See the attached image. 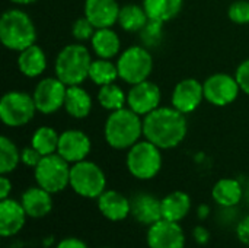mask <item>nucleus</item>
I'll return each instance as SVG.
<instances>
[{
	"label": "nucleus",
	"mask_w": 249,
	"mask_h": 248,
	"mask_svg": "<svg viewBox=\"0 0 249 248\" xmlns=\"http://www.w3.org/2000/svg\"><path fill=\"white\" fill-rule=\"evenodd\" d=\"M212 197L220 208H236L244 199V187L236 178H220L212 189Z\"/></svg>",
	"instance_id": "5701e85b"
},
{
	"label": "nucleus",
	"mask_w": 249,
	"mask_h": 248,
	"mask_svg": "<svg viewBox=\"0 0 249 248\" xmlns=\"http://www.w3.org/2000/svg\"><path fill=\"white\" fill-rule=\"evenodd\" d=\"M96 200L101 215L111 222H121L131 215V202L117 190H105Z\"/></svg>",
	"instance_id": "a211bd4d"
},
{
	"label": "nucleus",
	"mask_w": 249,
	"mask_h": 248,
	"mask_svg": "<svg viewBox=\"0 0 249 248\" xmlns=\"http://www.w3.org/2000/svg\"><path fill=\"white\" fill-rule=\"evenodd\" d=\"M105 142L115 151H128L143 136V118L128 107L111 111L104 126Z\"/></svg>",
	"instance_id": "f03ea898"
},
{
	"label": "nucleus",
	"mask_w": 249,
	"mask_h": 248,
	"mask_svg": "<svg viewBox=\"0 0 249 248\" xmlns=\"http://www.w3.org/2000/svg\"><path fill=\"white\" fill-rule=\"evenodd\" d=\"M18 69L23 76L29 79L41 76L47 69V56L44 50L39 45L32 44L31 47L19 51Z\"/></svg>",
	"instance_id": "4be33fe9"
},
{
	"label": "nucleus",
	"mask_w": 249,
	"mask_h": 248,
	"mask_svg": "<svg viewBox=\"0 0 249 248\" xmlns=\"http://www.w3.org/2000/svg\"><path fill=\"white\" fill-rule=\"evenodd\" d=\"M102 248H109V247H102Z\"/></svg>",
	"instance_id": "c03bdc74"
},
{
	"label": "nucleus",
	"mask_w": 249,
	"mask_h": 248,
	"mask_svg": "<svg viewBox=\"0 0 249 248\" xmlns=\"http://www.w3.org/2000/svg\"><path fill=\"white\" fill-rule=\"evenodd\" d=\"M162 149L153 145L149 140H139L136 145H133L125 158V165L128 172L142 181H147L155 178L163 164L162 158Z\"/></svg>",
	"instance_id": "39448f33"
},
{
	"label": "nucleus",
	"mask_w": 249,
	"mask_h": 248,
	"mask_svg": "<svg viewBox=\"0 0 249 248\" xmlns=\"http://www.w3.org/2000/svg\"><path fill=\"white\" fill-rule=\"evenodd\" d=\"M20 203L28 215L32 219L45 218L53 210V196L50 191L44 190L38 184L26 189L20 196Z\"/></svg>",
	"instance_id": "aec40b11"
},
{
	"label": "nucleus",
	"mask_w": 249,
	"mask_h": 248,
	"mask_svg": "<svg viewBox=\"0 0 249 248\" xmlns=\"http://www.w3.org/2000/svg\"><path fill=\"white\" fill-rule=\"evenodd\" d=\"M92 142L89 136L79 129H67L60 133L57 153L70 165L85 161L90 153Z\"/></svg>",
	"instance_id": "4468645a"
},
{
	"label": "nucleus",
	"mask_w": 249,
	"mask_h": 248,
	"mask_svg": "<svg viewBox=\"0 0 249 248\" xmlns=\"http://www.w3.org/2000/svg\"><path fill=\"white\" fill-rule=\"evenodd\" d=\"M235 77H236V80L239 83L241 91L245 92L249 96V58L244 60L238 66V69L235 72Z\"/></svg>",
	"instance_id": "c9c22d12"
},
{
	"label": "nucleus",
	"mask_w": 249,
	"mask_h": 248,
	"mask_svg": "<svg viewBox=\"0 0 249 248\" xmlns=\"http://www.w3.org/2000/svg\"><path fill=\"white\" fill-rule=\"evenodd\" d=\"M228 16L233 23L248 25L249 23V0H236L228 9Z\"/></svg>",
	"instance_id": "72a5a7b5"
},
{
	"label": "nucleus",
	"mask_w": 249,
	"mask_h": 248,
	"mask_svg": "<svg viewBox=\"0 0 249 248\" xmlns=\"http://www.w3.org/2000/svg\"><path fill=\"white\" fill-rule=\"evenodd\" d=\"M118 77V69L117 63H112L107 58H96L92 61L89 69V79L98 85L104 86L108 83H114Z\"/></svg>",
	"instance_id": "c756f323"
},
{
	"label": "nucleus",
	"mask_w": 249,
	"mask_h": 248,
	"mask_svg": "<svg viewBox=\"0 0 249 248\" xmlns=\"http://www.w3.org/2000/svg\"><path fill=\"white\" fill-rule=\"evenodd\" d=\"M160 101H162L160 88L149 79L131 85V88L127 92V107L142 117L159 108Z\"/></svg>",
	"instance_id": "f8f14e48"
},
{
	"label": "nucleus",
	"mask_w": 249,
	"mask_h": 248,
	"mask_svg": "<svg viewBox=\"0 0 249 248\" xmlns=\"http://www.w3.org/2000/svg\"><path fill=\"white\" fill-rule=\"evenodd\" d=\"M9 1H12L13 4H18V6H26V4L34 3L35 0H9Z\"/></svg>",
	"instance_id": "79ce46f5"
},
{
	"label": "nucleus",
	"mask_w": 249,
	"mask_h": 248,
	"mask_svg": "<svg viewBox=\"0 0 249 248\" xmlns=\"http://www.w3.org/2000/svg\"><path fill=\"white\" fill-rule=\"evenodd\" d=\"M58 140H60V134L55 132V129L50 126H41L34 132L31 137V146L35 148L42 156H47V155L57 153Z\"/></svg>",
	"instance_id": "cd10ccee"
},
{
	"label": "nucleus",
	"mask_w": 249,
	"mask_h": 248,
	"mask_svg": "<svg viewBox=\"0 0 249 248\" xmlns=\"http://www.w3.org/2000/svg\"><path fill=\"white\" fill-rule=\"evenodd\" d=\"M20 164V151L7 136L0 137V174H12Z\"/></svg>",
	"instance_id": "7c9ffc66"
},
{
	"label": "nucleus",
	"mask_w": 249,
	"mask_h": 248,
	"mask_svg": "<svg viewBox=\"0 0 249 248\" xmlns=\"http://www.w3.org/2000/svg\"><path fill=\"white\" fill-rule=\"evenodd\" d=\"M185 114L171 107H159L143 117V137L162 151L174 149L187 136Z\"/></svg>",
	"instance_id": "f257e3e1"
},
{
	"label": "nucleus",
	"mask_w": 249,
	"mask_h": 248,
	"mask_svg": "<svg viewBox=\"0 0 249 248\" xmlns=\"http://www.w3.org/2000/svg\"><path fill=\"white\" fill-rule=\"evenodd\" d=\"M118 77L131 85L147 80L153 72V57L144 45H131L120 53L117 58Z\"/></svg>",
	"instance_id": "423d86ee"
},
{
	"label": "nucleus",
	"mask_w": 249,
	"mask_h": 248,
	"mask_svg": "<svg viewBox=\"0 0 249 248\" xmlns=\"http://www.w3.org/2000/svg\"><path fill=\"white\" fill-rule=\"evenodd\" d=\"M184 0H143L142 6L150 20L169 22L182 10Z\"/></svg>",
	"instance_id": "a878e982"
},
{
	"label": "nucleus",
	"mask_w": 249,
	"mask_h": 248,
	"mask_svg": "<svg viewBox=\"0 0 249 248\" xmlns=\"http://www.w3.org/2000/svg\"><path fill=\"white\" fill-rule=\"evenodd\" d=\"M98 102L107 111H117L127 105V94L115 82L99 86Z\"/></svg>",
	"instance_id": "c85d7f7f"
},
{
	"label": "nucleus",
	"mask_w": 249,
	"mask_h": 248,
	"mask_svg": "<svg viewBox=\"0 0 249 248\" xmlns=\"http://www.w3.org/2000/svg\"><path fill=\"white\" fill-rule=\"evenodd\" d=\"M147 22H149L147 13L140 4L130 3V4H124L120 9L117 23L125 32H140Z\"/></svg>",
	"instance_id": "bb28decb"
},
{
	"label": "nucleus",
	"mask_w": 249,
	"mask_h": 248,
	"mask_svg": "<svg viewBox=\"0 0 249 248\" xmlns=\"http://www.w3.org/2000/svg\"><path fill=\"white\" fill-rule=\"evenodd\" d=\"M0 41L12 51H22L36 41V28L22 9H7L0 16Z\"/></svg>",
	"instance_id": "20e7f679"
},
{
	"label": "nucleus",
	"mask_w": 249,
	"mask_h": 248,
	"mask_svg": "<svg viewBox=\"0 0 249 248\" xmlns=\"http://www.w3.org/2000/svg\"><path fill=\"white\" fill-rule=\"evenodd\" d=\"M204 99L203 83L194 77H187L178 82L171 95V104L182 114L194 113Z\"/></svg>",
	"instance_id": "2eb2a0df"
},
{
	"label": "nucleus",
	"mask_w": 249,
	"mask_h": 248,
	"mask_svg": "<svg viewBox=\"0 0 249 248\" xmlns=\"http://www.w3.org/2000/svg\"><path fill=\"white\" fill-rule=\"evenodd\" d=\"M70 189L83 199H98L107 190L105 172L92 161L76 162L70 170Z\"/></svg>",
	"instance_id": "0eeeda50"
},
{
	"label": "nucleus",
	"mask_w": 249,
	"mask_h": 248,
	"mask_svg": "<svg viewBox=\"0 0 249 248\" xmlns=\"http://www.w3.org/2000/svg\"><path fill=\"white\" fill-rule=\"evenodd\" d=\"M90 45L98 58L112 60L121 53V41L118 34L112 28L96 29L90 38Z\"/></svg>",
	"instance_id": "412c9836"
},
{
	"label": "nucleus",
	"mask_w": 249,
	"mask_h": 248,
	"mask_svg": "<svg viewBox=\"0 0 249 248\" xmlns=\"http://www.w3.org/2000/svg\"><path fill=\"white\" fill-rule=\"evenodd\" d=\"M209 215H210V208H209V205H200L198 206V209H197V216L201 219V221H204V219H207L209 218Z\"/></svg>",
	"instance_id": "a19ab883"
},
{
	"label": "nucleus",
	"mask_w": 249,
	"mask_h": 248,
	"mask_svg": "<svg viewBox=\"0 0 249 248\" xmlns=\"http://www.w3.org/2000/svg\"><path fill=\"white\" fill-rule=\"evenodd\" d=\"M71 165L58 153L42 156L39 164L34 168V177L39 187L51 194L61 193L70 186Z\"/></svg>",
	"instance_id": "6e6552de"
},
{
	"label": "nucleus",
	"mask_w": 249,
	"mask_h": 248,
	"mask_svg": "<svg viewBox=\"0 0 249 248\" xmlns=\"http://www.w3.org/2000/svg\"><path fill=\"white\" fill-rule=\"evenodd\" d=\"M42 159V155L32 146H26L20 149V162L28 168H35L39 161Z\"/></svg>",
	"instance_id": "f704fd0d"
},
{
	"label": "nucleus",
	"mask_w": 249,
	"mask_h": 248,
	"mask_svg": "<svg viewBox=\"0 0 249 248\" xmlns=\"http://www.w3.org/2000/svg\"><path fill=\"white\" fill-rule=\"evenodd\" d=\"M92 96L85 88H82V85L67 86L64 110L70 117L76 120L86 118L92 111Z\"/></svg>",
	"instance_id": "b1692460"
},
{
	"label": "nucleus",
	"mask_w": 249,
	"mask_h": 248,
	"mask_svg": "<svg viewBox=\"0 0 249 248\" xmlns=\"http://www.w3.org/2000/svg\"><path fill=\"white\" fill-rule=\"evenodd\" d=\"M90 51L82 42L64 45L54 61V76H57L67 86L82 85L89 77L92 64Z\"/></svg>",
	"instance_id": "7ed1b4c3"
},
{
	"label": "nucleus",
	"mask_w": 249,
	"mask_h": 248,
	"mask_svg": "<svg viewBox=\"0 0 249 248\" xmlns=\"http://www.w3.org/2000/svg\"><path fill=\"white\" fill-rule=\"evenodd\" d=\"M142 44L146 48H155L162 42L163 38V23L158 20H150L144 25V28L139 32Z\"/></svg>",
	"instance_id": "2f4dec72"
},
{
	"label": "nucleus",
	"mask_w": 249,
	"mask_h": 248,
	"mask_svg": "<svg viewBox=\"0 0 249 248\" xmlns=\"http://www.w3.org/2000/svg\"><path fill=\"white\" fill-rule=\"evenodd\" d=\"M193 238L197 244L200 246H206L209 241H210V232L206 227L203 225H198L193 229Z\"/></svg>",
	"instance_id": "4c0bfd02"
},
{
	"label": "nucleus",
	"mask_w": 249,
	"mask_h": 248,
	"mask_svg": "<svg viewBox=\"0 0 249 248\" xmlns=\"http://www.w3.org/2000/svg\"><path fill=\"white\" fill-rule=\"evenodd\" d=\"M36 111L34 96L23 91H9L0 99V120L7 127L26 126Z\"/></svg>",
	"instance_id": "1a4fd4ad"
},
{
	"label": "nucleus",
	"mask_w": 249,
	"mask_h": 248,
	"mask_svg": "<svg viewBox=\"0 0 249 248\" xmlns=\"http://www.w3.org/2000/svg\"><path fill=\"white\" fill-rule=\"evenodd\" d=\"M191 206L193 202L190 194L181 190H175L162 199V218L172 222H181L190 213Z\"/></svg>",
	"instance_id": "393cba45"
},
{
	"label": "nucleus",
	"mask_w": 249,
	"mask_h": 248,
	"mask_svg": "<svg viewBox=\"0 0 249 248\" xmlns=\"http://www.w3.org/2000/svg\"><path fill=\"white\" fill-rule=\"evenodd\" d=\"M96 28L89 22V19L86 16L79 18L73 22L71 25V35L77 42H85V41H90V38L93 37Z\"/></svg>",
	"instance_id": "473e14b6"
},
{
	"label": "nucleus",
	"mask_w": 249,
	"mask_h": 248,
	"mask_svg": "<svg viewBox=\"0 0 249 248\" xmlns=\"http://www.w3.org/2000/svg\"><path fill=\"white\" fill-rule=\"evenodd\" d=\"M67 85L61 82L57 76H50L41 79L32 92L38 113L41 114H54L60 108H64Z\"/></svg>",
	"instance_id": "9d476101"
},
{
	"label": "nucleus",
	"mask_w": 249,
	"mask_h": 248,
	"mask_svg": "<svg viewBox=\"0 0 249 248\" xmlns=\"http://www.w3.org/2000/svg\"><path fill=\"white\" fill-rule=\"evenodd\" d=\"M55 248H89L88 244L80 240V238H76V237H67V238H63L61 241H58V244L55 246Z\"/></svg>",
	"instance_id": "58836bf2"
},
{
	"label": "nucleus",
	"mask_w": 249,
	"mask_h": 248,
	"mask_svg": "<svg viewBox=\"0 0 249 248\" xmlns=\"http://www.w3.org/2000/svg\"><path fill=\"white\" fill-rule=\"evenodd\" d=\"M204 99L214 107H226L236 101L239 95V83L229 73H214L203 82Z\"/></svg>",
	"instance_id": "9b49d317"
},
{
	"label": "nucleus",
	"mask_w": 249,
	"mask_h": 248,
	"mask_svg": "<svg viewBox=\"0 0 249 248\" xmlns=\"http://www.w3.org/2000/svg\"><path fill=\"white\" fill-rule=\"evenodd\" d=\"M26 212L20 202L15 199L0 200V235L3 238L15 237L26 224Z\"/></svg>",
	"instance_id": "dca6fc26"
},
{
	"label": "nucleus",
	"mask_w": 249,
	"mask_h": 248,
	"mask_svg": "<svg viewBox=\"0 0 249 248\" xmlns=\"http://www.w3.org/2000/svg\"><path fill=\"white\" fill-rule=\"evenodd\" d=\"M12 193V181L9 180L7 175L1 174L0 175V200L7 199Z\"/></svg>",
	"instance_id": "ea45409f"
},
{
	"label": "nucleus",
	"mask_w": 249,
	"mask_h": 248,
	"mask_svg": "<svg viewBox=\"0 0 249 248\" xmlns=\"http://www.w3.org/2000/svg\"><path fill=\"white\" fill-rule=\"evenodd\" d=\"M120 4L117 0H85L83 12L96 28H112L118 22Z\"/></svg>",
	"instance_id": "f3484780"
},
{
	"label": "nucleus",
	"mask_w": 249,
	"mask_h": 248,
	"mask_svg": "<svg viewBox=\"0 0 249 248\" xmlns=\"http://www.w3.org/2000/svg\"><path fill=\"white\" fill-rule=\"evenodd\" d=\"M248 200H249V189H248Z\"/></svg>",
	"instance_id": "37998d69"
},
{
	"label": "nucleus",
	"mask_w": 249,
	"mask_h": 248,
	"mask_svg": "<svg viewBox=\"0 0 249 248\" xmlns=\"http://www.w3.org/2000/svg\"><path fill=\"white\" fill-rule=\"evenodd\" d=\"M131 216L136 222L150 227L162 219V200L149 193H139L131 200Z\"/></svg>",
	"instance_id": "6ab92c4d"
},
{
	"label": "nucleus",
	"mask_w": 249,
	"mask_h": 248,
	"mask_svg": "<svg viewBox=\"0 0 249 248\" xmlns=\"http://www.w3.org/2000/svg\"><path fill=\"white\" fill-rule=\"evenodd\" d=\"M236 237L242 244L249 247V215L238 222V225H236Z\"/></svg>",
	"instance_id": "e433bc0d"
},
{
	"label": "nucleus",
	"mask_w": 249,
	"mask_h": 248,
	"mask_svg": "<svg viewBox=\"0 0 249 248\" xmlns=\"http://www.w3.org/2000/svg\"><path fill=\"white\" fill-rule=\"evenodd\" d=\"M146 243L149 248H185V234L179 222L162 218L149 227Z\"/></svg>",
	"instance_id": "ddd939ff"
}]
</instances>
